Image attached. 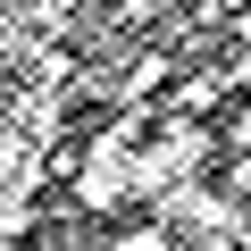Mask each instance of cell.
Wrapping results in <instances>:
<instances>
[{
  "mask_svg": "<svg viewBox=\"0 0 251 251\" xmlns=\"http://www.w3.org/2000/svg\"><path fill=\"white\" fill-rule=\"evenodd\" d=\"M234 42H243V50H251V9H243V17H234Z\"/></svg>",
  "mask_w": 251,
  "mask_h": 251,
  "instance_id": "1",
  "label": "cell"
}]
</instances>
